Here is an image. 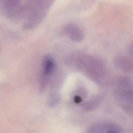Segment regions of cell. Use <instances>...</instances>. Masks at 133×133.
Listing matches in <instances>:
<instances>
[{"instance_id": "obj_5", "label": "cell", "mask_w": 133, "mask_h": 133, "mask_svg": "<svg viewBox=\"0 0 133 133\" xmlns=\"http://www.w3.org/2000/svg\"><path fill=\"white\" fill-rule=\"evenodd\" d=\"M114 65L119 71L133 76V59L124 55H118L113 60Z\"/></svg>"}, {"instance_id": "obj_7", "label": "cell", "mask_w": 133, "mask_h": 133, "mask_svg": "<svg viewBox=\"0 0 133 133\" xmlns=\"http://www.w3.org/2000/svg\"><path fill=\"white\" fill-rule=\"evenodd\" d=\"M102 101L101 96H96L89 99L83 103L82 107L83 110L86 111H90L98 107Z\"/></svg>"}, {"instance_id": "obj_1", "label": "cell", "mask_w": 133, "mask_h": 133, "mask_svg": "<svg viewBox=\"0 0 133 133\" xmlns=\"http://www.w3.org/2000/svg\"><path fill=\"white\" fill-rule=\"evenodd\" d=\"M65 61L98 85L106 87L113 82L109 70L100 58L85 54H74L68 56Z\"/></svg>"}, {"instance_id": "obj_2", "label": "cell", "mask_w": 133, "mask_h": 133, "mask_svg": "<svg viewBox=\"0 0 133 133\" xmlns=\"http://www.w3.org/2000/svg\"><path fill=\"white\" fill-rule=\"evenodd\" d=\"M114 98L121 108L133 118V78L129 75L116 77L113 82Z\"/></svg>"}, {"instance_id": "obj_4", "label": "cell", "mask_w": 133, "mask_h": 133, "mask_svg": "<svg viewBox=\"0 0 133 133\" xmlns=\"http://www.w3.org/2000/svg\"><path fill=\"white\" fill-rule=\"evenodd\" d=\"M86 133H123V131L122 128L114 123L100 122L89 126Z\"/></svg>"}, {"instance_id": "obj_8", "label": "cell", "mask_w": 133, "mask_h": 133, "mask_svg": "<svg viewBox=\"0 0 133 133\" xmlns=\"http://www.w3.org/2000/svg\"><path fill=\"white\" fill-rule=\"evenodd\" d=\"M128 51H129V53L132 56H133V43H132L130 45V46H129Z\"/></svg>"}, {"instance_id": "obj_3", "label": "cell", "mask_w": 133, "mask_h": 133, "mask_svg": "<svg viewBox=\"0 0 133 133\" xmlns=\"http://www.w3.org/2000/svg\"><path fill=\"white\" fill-rule=\"evenodd\" d=\"M56 69V64L54 59L50 55H46L43 58L42 62V72L39 81L41 90L43 91L46 88Z\"/></svg>"}, {"instance_id": "obj_6", "label": "cell", "mask_w": 133, "mask_h": 133, "mask_svg": "<svg viewBox=\"0 0 133 133\" xmlns=\"http://www.w3.org/2000/svg\"><path fill=\"white\" fill-rule=\"evenodd\" d=\"M63 31L66 35L74 42H81L85 36L83 29L79 25L74 23L66 24L64 26Z\"/></svg>"}]
</instances>
